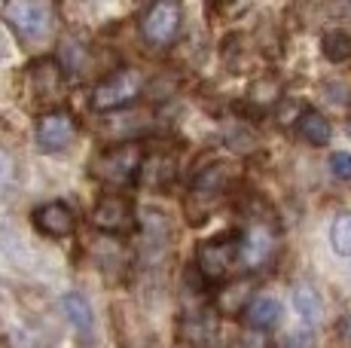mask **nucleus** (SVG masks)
<instances>
[{"instance_id":"nucleus-22","label":"nucleus","mask_w":351,"mask_h":348,"mask_svg":"<svg viewBox=\"0 0 351 348\" xmlns=\"http://www.w3.org/2000/svg\"><path fill=\"white\" fill-rule=\"evenodd\" d=\"M12 180H16V162H12V156L6 150H0V192L10 190Z\"/></svg>"},{"instance_id":"nucleus-9","label":"nucleus","mask_w":351,"mask_h":348,"mask_svg":"<svg viewBox=\"0 0 351 348\" xmlns=\"http://www.w3.org/2000/svg\"><path fill=\"white\" fill-rule=\"evenodd\" d=\"M275 247H278L275 232L269 229L266 223L247 226L239 238V266H245V269H260V266H266L269 260L275 257Z\"/></svg>"},{"instance_id":"nucleus-15","label":"nucleus","mask_w":351,"mask_h":348,"mask_svg":"<svg viewBox=\"0 0 351 348\" xmlns=\"http://www.w3.org/2000/svg\"><path fill=\"white\" fill-rule=\"evenodd\" d=\"M64 68H62V62L58 58H37V62L31 64V71H28V77H31V86L37 92H56L58 86L64 83Z\"/></svg>"},{"instance_id":"nucleus-20","label":"nucleus","mask_w":351,"mask_h":348,"mask_svg":"<svg viewBox=\"0 0 351 348\" xmlns=\"http://www.w3.org/2000/svg\"><path fill=\"white\" fill-rule=\"evenodd\" d=\"M302 113H306V110H302V104L293 101V98H287V101H278V104H275V119H278L281 125H296Z\"/></svg>"},{"instance_id":"nucleus-2","label":"nucleus","mask_w":351,"mask_h":348,"mask_svg":"<svg viewBox=\"0 0 351 348\" xmlns=\"http://www.w3.org/2000/svg\"><path fill=\"white\" fill-rule=\"evenodd\" d=\"M141 92H144V77H141V71L117 68L92 86L89 107L95 113H119L138 101Z\"/></svg>"},{"instance_id":"nucleus-1","label":"nucleus","mask_w":351,"mask_h":348,"mask_svg":"<svg viewBox=\"0 0 351 348\" xmlns=\"http://www.w3.org/2000/svg\"><path fill=\"white\" fill-rule=\"evenodd\" d=\"M144 159H147V150L141 140H119V144L98 153L95 162L89 165V174L101 180L104 186H110V190H119V186L138 184Z\"/></svg>"},{"instance_id":"nucleus-12","label":"nucleus","mask_w":351,"mask_h":348,"mask_svg":"<svg viewBox=\"0 0 351 348\" xmlns=\"http://www.w3.org/2000/svg\"><path fill=\"white\" fill-rule=\"evenodd\" d=\"M290 306H293L296 318H300L306 327L321 324V318H324V299H321L318 287L306 284V281H302V284H296L293 290H290Z\"/></svg>"},{"instance_id":"nucleus-23","label":"nucleus","mask_w":351,"mask_h":348,"mask_svg":"<svg viewBox=\"0 0 351 348\" xmlns=\"http://www.w3.org/2000/svg\"><path fill=\"white\" fill-rule=\"evenodd\" d=\"M281 348H315V343H312V336L302 330V333H290L285 343H281Z\"/></svg>"},{"instance_id":"nucleus-11","label":"nucleus","mask_w":351,"mask_h":348,"mask_svg":"<svg viewBox=\"0 0 351 348\" xmlns=\"http://www.w3.org/2000/svg\"><path fill=\"white\" fill-rule=\"evenodd\" d=\"M245 324L251 330H272V327L281 324L285 318V306H281L278 297L272 293H254V299L245 306Z\"/></svg>"},{"instance_id":"nucleus-19","label":"nucleus","mask_w":351,"mask_h":348,"mask_svg":"<svg viewBox=\"0 0 351 348\" xmlns=\"http://www.w3.org/2000/svg\"><path fill=\"white\" fill-rule=\"evenodd\" d=\"M330 247H333L336 257H351V211H342L333 217L330 223Z\"/></svg>"},{"instance_id":"nucleus-13","label":"nucleus","mask_w":351,"mask_h":348,"mask_svg":"<svg viewBox=\"0 0 351 348\" xmlns=\"http://www.w3.org/2000/svg\"><path fill=\"white\" fill-rule=\"evenodd\" d=\"M174 174H178V159L174 156H147L144 159V169L138 174V186H168L174 180Z\"/></svg>"},{"instance_id":"nucleus-14","label":"nucleus","mask_w":351,"mask_h":348,"mask_svg":"<svg viewBox=\"0 0 351 348\" xmlns=\"http://www.w3.org/2000/svg\"><path fill=\"white\" fill-rule=\"evenodd\" d=\"M229 184H232V171H229V165H223V162L205 165V169L193 177V190L199 192V196H220Z\"/></svg>"},{"instance_id":"nucleus-16","label":"nucleus","mask_w":351,"mask_h":348,"mask_svg":"<svg viewBox=\"0 0 351 348\" xmlns=\"http://www.w3.org/2000/svg\"><path fill=\"white\" fill-rule=\"evenodd\" d=\"M296 135L312 147H324V144H330V138H333V125H330V119L324 116V113L306 110L300 116V123H296Z\"/></svg>"},{"instance_id":"nucleus-7","label":"nucleus","mask_w":351,"mask_h":348,"mask_svg":"<svg viewBox=\"0 0 351 348\" xmlns=\"http://www.w3.org/2000/svg\"><path fill=\"white\" fill-rule=\"evenodd\" d=\"M3 16L12 25V31L25 40L43 37L52 25V10L46 0H12V3H6Z\"/></svg>"},{"instance_id":"nucleus-4","label":"nucleus","mask_w":351,"mask_h":348,"mask_svg":"<svg viewBox=\"0 0 351 348\" xmlns=\"http://www.w3.org/2000/svg\"><path fill=\"white\" fill-rule=\"evenodd\" d=\"M92 226L104 236H128L138 229V214L119 192H104L92 205Z\"/></svg>"},{"instance_id":"nucleus-10","label":"nucleus","mask_w":351,"mask_h":348,"mask_svg":"<svg viewBox=\"0 0 351 348\" xmlns=\"http://www.w3.org/2000/svg\"><path fill=\"white\" fill-rule=\"evenodd\" d=\"M58 306H62V314L67 318L71 330L80 336V343L89 345L92 339H95V312H92V303L86 299V293L67 290V293H62Z\"/></svg>"},{"instance_id":"nucleus-17","label":"nucleus","mask_w":351,"mask_h":348,"mask_svg":"<svg viewBox=\"0 0 351 348\" xmlns=\"http://www.w3.org/2000/svg\"><path fill=\"white\" fill-rule=\"evenodd\" d=\"M254 299V287L251 281H220V290H217V306L223 312H245V306Z\"/></svg>"},{"instance_id":"nucleus-5","label":"nucleus","mask_w":351,"mask_h":348,"mask_svg":"<svg viewBox=\"0 0 351 348\" xmlns=\"http://www.w3.org/2000/svg\"><path fill=\"white\" fill-rule=\"evenodd\" d=\"M180 25H184V12L178 0H153L144 12L141 34L150 46H168L178 40Z\"/></svg>"},{"instance_id":"nucleus-18","label":"nucleus","mask_w":351,"mask_h":348,"mask_svg":"<svg viewBox=\"0 0 351 348\" xmlns=\"http://www.w3.org/2000/svg\"><path fill=\"white\" fill-rule=\"evenodd\" d=\"M321 55L327 58L330 64H342L351 58V34L342 28H330L324 31L321 37Z\"/></svg>"},{"instance_id":"nucleus-21","label":"nucleus","mask_w":351,"mask_h":348,"mask_svg":"<svg viewBox=\"0 0 351 348\" xmlns=\"http://www.w3.org/2000/svg\"><path fill=\"white\" fill-rule=\"evenodd\" d=\"M330 174L333 177H339V180H351V153L348 150H336V153H330Z\"/></svg>"},{"instance_id":"nucleus-3","label":"nucleus","mask_w":351,"mask_h":348,"mask_svg":"<svg viewBox=\"0 0 351 348\" xmlns=\"http://www.w3.org/2000/svg\"><path fill=\"white\" fill-rule=\"evenodd\" d=\"M239 238L241 232H226V236L208 238L195 253V269L205 281L220 284L232 275V269L239 266Z\"/></svg>"},{"instance_id":"nucleus-8","label":"nucleus","mask_w":351,"mask_h":348,"mask_svg":"<svg viewBox=\"0 0 351 348\" xmlns=\"http://www.w3.org/2000/svg\"><path fill=\"white\" fill-rule=\"evenodd\" d=\"M31 223L46 238H71L77 232V211L64 199H52L31 211Z\"/></svg>"},{"instance_id":"nucleus-6","label":"nucleus","mask_w":351,"mask_h":348,"mask_svg":"<svg viewBox=\"0 0 351 348\" xmlns=\"http://www.w3.org/2000/svg\"><path fill=\"white\" fill-rule=\"evenodd\" d=\"M77 138V119L67 110H46L34 119V144L43 153H62Z\"/></svg>"},{"instance_id":"nucleus-24","label":"nucleus","mask_w":351,"mask_h":348,"mask_svg":"<svg viewBox=\"0 0 351 348\" xmlns=\"http://www.w3.org/2000/svg\"><path fill=\"white\" fill-rule=\"evenodd\" d=\"M6 52H10V43H6V34H3V31H0V62H3V58H6Z\"/></svg>"}]
</instances>
